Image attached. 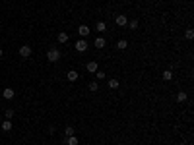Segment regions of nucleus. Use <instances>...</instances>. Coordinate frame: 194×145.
<instances>
[{
	"label": "nucleus",
	"instance_id": "nucleus-1",
	"mask_svg": "<svg viewBox=\"0 0 194 145\" xmlns=\"http://www.w3.org/2000/svg\"><path fill=\"white\" fill-rule=\"evenodd\" d=\"M47 58H49V62H58V60H60V52H58V49H51V51L47 52Z\"/></svg>",
	"mask_w": 194,
	"mask_h": 145
},
{
	"label": "nucleus",
	"instance_id": "nucleus-2",
	"mask_svg": "<svg viewBox=\"0 0 194 145\" xmlns=\"http://www.w3.org/2000/svg\"><path fill=\"white\" fill-rule=\"evenodd\" d=\"M74 47H76L78 52H85V51H87V41H85V39H80V41L74 43Z\"/></svg>",
	"mask_w": 194,
	"mask_h": 145
},
{
	"label": "nucleus",
	"instance_id": "nucleus-3",
	"mask_svg": "<svg viewBox=\"0 0 194 145\" xmlns=\"http://www.w3.org/2000/svg\"><path fill=\"white\" fill-rule=\"evenodd\" d=\"M19 56L29 58L31 56V47H29V44H21V47H19Z\"/></svg>",
	"mask_w": 194,
	"mask_h": 145
},
{
	"label": "nucleus",
	"instance_id": "nucleus-4",
	"mask_svg": "<svg viewBox=\"0 0 194 145\" xmlns=\"http://www.w3.org/2000/svg\"><path fill=\"white\" fill-rule=\"evenodd\" d=\"M14 95H16V91H14L12 87H6L4 91H2V97L6 99V101H10V99H14Z\"/></svg>",
	"mask_w": 194,
	"mask_h": 145
},
{
	"label": "nucleus",
	"instance_id": "nucleus-5",
	"mask_svg": "<svg viewBox=\"0 0 194 145\" xmlns=\"http://www.w3.org/2000/svg\"><path fill=\"white\" fill-rule=\"evenodd\" d=\"M115 21H116V25H120V27H124L126 23H128L126 16H122V14H120V16H116V18H115Z\"/></svg>",
	"mask_w": 194,
	"mask_h": 145
},
{
	"label": "nucleus",
	"instance_id": "nucleus-6",
	"mask_svg": "<svg viewBox=\"0 0 194 145\" xmlns=\"http://www.w3.org/2000/svg\"><path fill=\"white\" fill-rule=\"evenodd\" d=\"M78 33H80L82 37H87V35H89V27L87 25H80L78 27Z\"/></svg>",
	"mask_w": 194,
	"mask_h": 145
},
{
	"label": "nucleus",
	"instance_id": "nucleus-7",
	"mask_svg": "<svg viewBox=\"0 0 194 145\" xmlns=\"http://www.w3.org/2000/svg\"><path fill=\"white\" fill-rule=\"evenodd\" d=\"M85 70H87L89 74H95V72H97V62H87V66H85Z\"/></svg>",
	"mask_w": 194,
	"mask_h": 145
},
{
	"label": "nucleus",
	"instance_id": "nucleus-8",
	"mask_svg": "<svg viewBox=\"0 0 194 145\" xmlns=\"http://www.w3.org/2000/svg\"><path fill=\"white\" fill-rule=\"evenodd\" d=\"M188 99V95L184 93V91H179V93H177V103H184Z\"/></svg>",
	"mask_w": 194,
	"mask_h": 145
},
{
	"label": "nucleus",
	"instance_id": "nucleus-9",
	"mask_svg": "<svg viewBox=\"0 0 194 145\" xmlns=\"http://www.w3.org/2000/svg\"><path fill=\"white\" fill-rule=\"evenodd\" d=\"M126 47H128V41H126V39H120V41L116 43V49H118V51H124Z\"/></svg>",
	"mask_w": 194,
	"mask_h": 145
},
{
	"label": "nucleus",
	"instance_id": "nucleus-10",
	"mask_svg": "<svg viewBox=\"0 0 194 145\" xmlns=\"http://www.w3.org/2000/svg\"><path fill=\"white\" fill-rule=\"evenodd\" d=\"M161 77L165 79V81H171V79H173V72H171V70H165V72L161 74Z\"/></svg>",
	"mask_w": 194,
	"mask_h": 145
},
{
	"label": "nucleus",
	"instance_id": "nucleus-11",
	"mask_svg": "<svg viewBox=\"0 0 194 145\" xmlns=\"http://www.w3.org/2000/svg\"><path fill=\"white\" fill-rule=\"evenodd\" d=\"M66 77H68L70 81H76V79H78V72H76V70H70V72L66 74Z\"/></svg>",
	"mask_w": 194,
	"mask_h": 145
},
{
	"label": "nucleus",
	"instance_id": "nucleus-12",
	"mask_svg": "<svg viewBox=\"0 0 194 145\" xmlns=\"http://www.w3.org/2000/svg\"><path fill=\"white\" fill-rule=\"evenodd\" d=\"M95 29H97L99 33H105V29H107V23H105V21H97Z\"/></svg>",
	"mask_w": 194,
	"mask_h": 145
},
{
	"label": "nucleus",
	"instance_id": "nucleus-13",
	"mask_svg": "<svg viewBox=\"0 0 194 145\" xmlns=\"http://www.w3.org/2000/svg\"><path fill=\"white\" fill-rule=\"evenodd\" d=\"M2 130H4V132H10V130H12V120H4V122H2Z\"/></svg>",
	"mask_w": 194,
	"mask_h": 145
},
{
	"label": "nucleus",
	"instance_id": "nucleus-14",
	"mask_svg": "<svg viewBox=\"0 0 194 145\" xmlns=\"http://www.w3.org/2000/svg\"><path fill=\"white\" fill-rule=\"evenodd\" d=\"M58 43H68V33H64V31L58 33Z\"/></svg>",
	"mask_w": 194,
	"mask_h": 145
},
{
	"label": "nucleus",
	"instance_id": "nucleus-15",
	"mask_svg": "<svg viewBox=\"0 0 194 145\" xmlns=\"http://www.w3.org/2000/svg\"><path fill=\"white\" fill-rule=\"evenodd\" d=\"M66 143H68V145H78L80 141H78L76 135H68V137H66Z\"/></svg>",
	"mask_w": 194,
	"mask_h": 145
},
{
	"label": "nucleus",
	"instance_id": "nucleus-16",
	"mask_svg": "<svg viewBox=\"0 0 194 145\" xmlns=\"http://www.w3.org/2000/svg\"><path fill=\"white\" fill-rule=\"evenodd\" d=\"M95 47H97V49H103V47H105V39L103 37H97L95 39Z\"/></svg>",
	"mask_w": 194,
	"mask_h": 145
},
{
	"label": "nucleus",
	"instance_id": "nucleus-17",
	"mask_svg": "<svg viewBox=\"0 0 194 145\" xmlns=\"http://www.w3.org/2000/svg\"><path fill=\"white\" fill-rule=\"evenodd\" d=\"M109 89H118V79H109Z\"/></svg>",
	"mask_w": 194,
	"mask_h": 145
},
{
	"label": "nucleus",
	"instance_id": "nucleus-18",
	"mask_svg": "<svg viewBox=\"0 0 194 145\" xmlns=\"http://www.w3.org/2000/svg\"><path fill=\"white\" fill-rule=\"evenodd\" d=\"M126 25H128V29H138V21H136V19H132V21H128V23H126Z\"/></svg>",
	"mask_w": 194,
	"mask_h": 145
},
{
	"label": "nucleus",
	"instance_id": "nucleus-19",
	"mask_svg": "<svg viewBox=\"0 0 194 145\" xmlns=\"http://www.w3.org/2000/svg\"><path fill=\"white\" fill-rule=\"evenodd\" d=\"M97 89H99V85H97V81H91V83H89V91H91V93H95Z\"/></svg>",
	"mask_w": 194,
	"mask_h": 145
},
{
	"label": "nucleus",
	"instance_id": "nucleus-20",
	"mask_svg": "<svg viewBox=\"0 0 194 145\" xmlns=\"http://www.w3.org/2000/svg\"><path fill=\"white\" fill-rule=\"evenodd\" d=\"M64 133H66V137H68V135H74V128H72V126H66Z\"/></svg>",
	"mask_w": 194,
	"mask_h": 145
},
{
	"label": "nucleus",
	"instance_id": "nucleus-21",
	"mask_svg": "<svg viewBox=\"0 0 194 145\" xmlns=\"http://www.w3.org/2000/svg\"><path fill=\"white\" fill-rule=\"evenodd\" d=\"M95 76H97V79H105V72L97 70V72H95Z\"/></svg>",
	"mask_w": 194,
	"mask_h": 145
},
{
	"label": "nucleus",
	"instance_id": "nucleus-22",
	"mask_svg": "<svg viewBox=\"0 0 194 145\" xmlns=\"http://www.w3.org/2000/svg\"><path fill=\"white\" fill-rule=\"evenodd\" d=\"M12 116H14V110H12V108H8V110H6V118L12 120Z\"/></svg>",
	"mask_w": 194,
	"mask_h": 145
},
{
	"label": "nucleus",
	"instance_id": "nucleus-23",
	"mask_svg": "<svg viewBox=\"0 0 194 145\" xmlns=\"http://www.w3.org/2000/svg\"><path fill=\"white\" fill-rule=\"evenodd\" d=\"M186 39H194V31H192V29H188V31H186Z\"/></svg>",
	"mask_w": 194,
	"mask_h": 145
},
{
	"label": "nucleus",
	"instance_id": "nucleus-24",
	"mask_svg": "<svg viewBox=\"0 0 194 145\" xmlns=\"http://www.w3.org/2000/svg\"><path fill=\"white\" fill-rule=\"evenodd\" d=\"M2 56H4V52H2V49H0V58H2Z\"/></svg>",
	"mask_w": 194,
	"mask_h": 145
},
{
	"label": "nucleus",
	"instance_id": "nucleus-25",
	"mask_svg": "<svg viewBox=\"0 0 194 145\" xmlns=\"http://www.w3.org/2000/svg\"><path fill=\"white\" fill-rule=\"evenodd\" d=\"M0 122H2V116H0Z\"/></svg>",
	"mask_w": 194,
	"mask_h": 145
}]
</instances>
